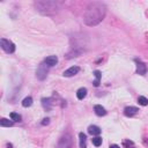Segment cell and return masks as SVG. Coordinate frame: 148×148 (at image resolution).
I'll list each match as a JSON object with an SVG mask.
<instances>
[{
  "label": "cell",
  "mask_w": 148,
  "mask_h": 148,
  "mask_svg": "<svg viewBox=\"0 0 148 148\" xmlns=\"http://www.w3.org/2000/svg\"><path fill=\"white\" fill-rule=\"evenodd\" d=\"M107 6L101 1H94L89 4L85 14H84V23L88 27H95L105 18Z\"/></svg>",
  "instance_id": "6da1fadb"
},
{
  "label": "cell",
  "mask_w": 148,
  "mask_h": 148,
  "mask_svg": "<svg viewBox=\"0 0 148 148\" xmlns=\"http://www.w3.org/2000/svg\"><path fill=\"white\" fill-rule=\"evenodd\" d=\"M35 8L43 15L56 14L60 10V3L58 1H35Z\"/></svg>",
  "instance_id": "7a4b0ae2"
},
{
  "label": "cell",
  "mask_w": 148,
  "mask_h": 148,
  "mask_svg": "<svg viewBox=\"0 0 148 148\" xmlns=\"http://www.w3.org/2000/svg\"><path fill=\"white\" fill-rule=\"evenodd\" d=\"M72 145H73V141H72V136L69 134H64L59 141H58V145H57V148H72Z\"/></svg>",
  "instance_id": "3957f363"
},
{
  "label": "cell",
  "mask_w": 148,
  "mask_h": 148,
  "mask_svg": "<svg viewBox=\"0 0 148 148\" xmlns=\"http://www.w3.org/2000/svg\"><path fill=\"white\" fill-rule=\"evenodd\" d=\"M49 67L50 66H48L45 62L39 64V66L37 67V71H36V77L38 80H41V81L45 80V78L48 75V72H49Z\"/></svg>",
  "instance_id": "277c9868"
},
{
  "label": "cell",
  "mask_w": 148,
  "mask_h": 148,
  "mask_svg": "<svg viewBox=\"0 0 148 148\" xmlns=\"http://www.w3.org/2000/svg\"><path fill=\"white\" fill-rule=\"evenodd\" d=\"M0 45H1V49L6 52V53H13L15 51V45L13 42H11L10 39L6 38H1L0 39Z\"/></svg>",
  "instance_id": "5b68a950"
},
{
  "label": "cell",
  "mask_w": 148,
  "mask_h": 148,
  "mask_svg": "<svg viewBox=\"0 0 148 148\" xmlns=\"http://www.w3.org/2000/svg\"><path fill=\"white\" fill-rule=\"evenodd\" d=\"M79 71H80V68H79L78 66H72V67H69L68 69H66V71L62 73V75H64V77H66V78L74 77L75 74H78V73H79Z\"/></svg>",
  "instance_id": "8992f818"
},
{
  "label": "cell",
  "mask_w": 148,
  "mask_h": 148,
  "mask_svg": "<svg viewBox=\"0 0 148 148\" xmlns=\"http://www.w3.org/2000/svg\"><path fill=\"white\" fill-rule=\"evenodd\" d=\"M135 62H136V74H139V75H145L147 73V66L138 59L135 60Z\"/></svg>",
  "instance_id": "52a82bcc"
},
{
  "label": "cell",
  "mask_w": 148,
  "mask_h": 148,
  "mask_svg": "<svg viewBox=\"0 0 148 148\" xmlns=\"http://www.w3.org/2000/svg\"><path fill=\"white\" fill-rule=\"evenodd\" d=\"M138 111H139V109H138L136 107H126L125 110H124V115H125L126 117H132V116H134Z\"/></svg>",
  "instance_id": "ba28073f"
},
{
  "label": "cell",
  "mask_w": 148,
  "mask_h": 148,
  "mask_svg": "<svg viewBox=\"0 0 148 148\" xmlns=\"http://www.w3.org/2000/svg\"><path fill=\"white\" fill-rule=\"evenodd\" d=\"M44 62H45L48 66L52 67V66L57 65V62H58V57H57V56H49V57L45 58Z\"/></svg>",
  "instance_id": "9c48e42d"
},
{
  "label": "cell",
  "mask_w": 148,
  "mask_h": 148,
  "mask_svg": "<svg viewBox=\"0 0 148 148\" xmlns=\"http://www.w3.org/2000/svg\"><path fill=\"white\" fill-rule=\"evenodd\" d=\"M88 133L92 134V135L98 136V135L101 134V128H100L98 126H96V125H92V126L88 127Z\"/></svg>",
  "instance_id": "30bf717a"
},
{
  "label": "cell",
  "mask_w": 148,
  "mask_h": 148,
  "mask_svg": "<svg viewBox=\"0 0 148 148\" xmlns=\"http://www.w3.org/2000/svg\"><path fill=\"white\" fill-rule=\"evenodd\" d=\"M94 111H95V113L97 115V116H100V117H102V116H105L107 115V110L102 107V105H95L94 107Z\"/></svg>",
  "instance_id": "8fae6325"
},
{
  "label": "cell",
  "mask_w": 148,
  "mask_h": 148,
  "mask_svg": "<svg viewBox=\"0 0 148 148\" xmlns=\"http://www.w3.org/2000/svg\"><path fill=\"white\" fill-rule=\"evenodd\" d=\"M87 96V88H80V89H78V92H77V97H78V100H84L85 97Z\"/></svg>",
  "instance_id": "7c38bea8"
},
{
  "label": "cell",
  "mask_w": 148,
  "mask_h": 148,
  "mask_svg": "<svg viewBox=\"0 0 148 148\" xmlns=\"http://www.w3.org/2000/svg\"><path fill=\"white\" fill-rule=\"evenodd\" d=\"M94 75H95V81H94V86L98 87L100 82H101V78H102V73L100 71H95L94 72Z\"/></svg>",
  "instance_id": "4fadbf2b"
},
{
  "label": "cell",
  "mask_w": 148,
  "mask_h": 148,
  "mask_svg": "<svg viewBox=\"0 0 148 148\" xmlns=\"http://www.w3.org/2000/svg\"><path fill=\"white\" fill-rule=\"evenodd\" d=\"M51 101H52L51 98H43L42 100V105H43V108L45 110H50L51 109V107H52V102Z\"/></svg>",
  "instance_id": "5bb4252c"
},
{
  "label": "cell",
  "mask_w": 148,
  "mask_h": 148,
  "mask_svg": "<svg viewBox=\"0 0 148 148\" xmlns=\"http://www.w3.org/2000/svg\"><path fill=\"white\" fill-rule=\"evenodd\" d=\"M79 138H80V147L81 148H87V146H86V140H87L86 134L81 132V133H79Z\"/></svg>",
  "instance_id": "9a60e30c"
},
{
  "label": "cell",
  "mask_w": 148,
  "mask_h": 148,
  "mask_svg": "<svg viewBox=\"0 0 148 148\" xmlns=\"http://www.w3.org/2000/svg\"><path fill=\"white\" fill-rule=\"evenodd\" d=\"M0 125H1L3 127H10L13 125V120H8L6 118H1V120H0Z\"/></svg>",
  "instance_id": "2e32d148"
},
{
  "label": "cell",
  "mask_w": 148,
  "mask_h": 148,
  "mask_svg": "<svg viewBox=\"0 0 148 148\" xmlns=\"http://www.w3.org/2000/svg\"><path fill=\"white\" fill-rule=\"evenodd\" d=\"M31 104H33V97H30V96L26 97V98L22 101V105H23L24 108H29V107H31Z\"/></svg>",
  "instance_id": "e0dca14e"
},
{
  "label": "cell",
  "mask_w": 148,
  "mask_h": 148,
  "mask_svg": "<svg viewBox=\"0 0 148 148\" xmlns=\"http://www.w3.org/2000/svg\"><path fill=\"white\" fill-rule=\"evenodd\" d=\"M138 103L140 104V105H148V98H146L145 96H139L138 97Z\"/></svg>",
  "instance_id": "ac0fdd59"
},
{
  "label": "cell",
  "mask_w": 148,
  "mask_h": 148,
  "mask_svg": "<svg viewBox=\"0 0 148 148\" xmlns=\"http://www.w3.org/2000/svg\"><path fill=\"white\" fill-rule=\"evenodd\" d=\"M92 141H93V145L96 147H100L102 145V138L101 136H95V138H93Z\"/></svg>",
  "instance_id": "d6986e66"
},
{
  "label": "cell",
  "mask_w": 148,
  "mask_h": 148,
  "mask_svg": "<svg viewBox=\"0 0 148 148\" xmlns=\"http://www.w3.org/2000/svg\"><path fill=\"white\" fill-rule=\"evenodd\" d=\"M10 117H11V119H12L13 122H20V120H21V116H20L19 113H16V112H12V113L10 115Z\"/></svg>",
  "instance_id": "ffe728a7"
},
{
  "label": "cell",
  "mask_w": 148,
  "mask_h": 148,
  "mask_svg": "<svg viewBox=\"0 0 148 148\" xmlns=\"http://www.w3.org/2000/svg\"><path fill=\"white\" fill-rule=\"evenodd\" d=\"M124 147H125V148H135L134 143H133L132 141H130V140H125V141H124Z\"/></svg>",
  "instance_id": "44dd1931"
},
{
  "label": "cell",
  "mask_w": 148,
  "mask_h": 148,
  "mask_svg": "<svg viewBox=\"0 0 148 148\" xmlns=\"http://www.w3.org/2000/svg\"><path fill=\"white\" fill-rule=\"evenodd\" d=\"M49 123H50V119H49V118H44V119L42 120V123H41V124H42L43 126H45V125H48Z\"/></svg>",
  "instance_id": "7402d4cb"
},
{
  "label": "cell",
  "mask_w": 148,
  "mask_h": 148,
  "mask_svg": "<svg viewBox=\"0 0 148 148\" xmlns=\"http://www.w3.org/2000/svg\"><path fill=\"white\" fill-rule=\"evenodd\" d=\"M109 148H120V147H119L118 145H111V146H110Z\"/></svg>",
  "instance_id": "603a6c76"
}]
</instances>
